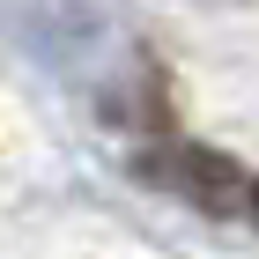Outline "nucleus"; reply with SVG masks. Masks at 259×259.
Here are the masks:
<instances>
[{
  "mask_svg": "<svg viewBox=\"0 0 259 259\" xmlns=\"http://www.w3.org/2000/svg\"><path fill=\"white\" fill-rule=\"evenodd\" d=\"M134 170L148 185H163V193H178V200H193L200 215H244V163H230L222 148H200V141H178V134H163V141H148L134 156Z\"/></svg>",
  "mask_w": 259,
  "mask_h": 259,
  "instance_id": "1",
  "label": "nucleus"
},
{
  "mask_svg": "<svg viewBox=\"0 0 259 259\" xmlns=\"http://www.w3.org/2000/svg\"><path fill=\"white\" fill-rule=\"evenodd\" d=\"M244 215L259 222V170H252V185H244Z\"/></svg>",
  "mask_w": 259,
  "mask_h": 259,
  "instance_id": "2",
  "label": "nucleus"
}]
</instances>
